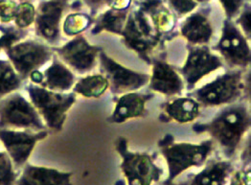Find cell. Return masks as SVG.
<instances>
[{"instance_id":"1","label":"cell","mask_w":251,"mask_h":185,"mask_svg":"<svg viewBox=\"0 0 251 185\" xmlns=\"http://www.w3.org/2000/svg\"><path fill=\"white\" fill-rule=\"evenodd\" d=\"M251 126V111L246 104H231L223 108L211 121L194 124L196 133L208 134L217 144L226 159H231L249 132Z\"/></svg>"},{"instance_id":"2","label":"cell","mask_w":251,"mask_h":185,"mask_svg":"<svg viewBox=\"0 0 251 185\" xmlns=\"http://www.w3.org/2000/svg\"><path fill=\"white\" fill-rule=\"evenodd\" d=\"M159 153L168 166V178L161 185H172L183 172L193 167H201L206 163L214 151V142L209 139L199 144L176 142L171 134H165L157 142Z\"/></svg>"},{"instance_id":"3","label":"cell","mask_w":251,"mask_h":185,"mask_svg":"<svg viewBox=\"0 0 251 185\" xmlns=\"http://www.w3.org/2000/svg\"><path fill=\"white\" fill-rule=\"evenodd\" d=\"M126 47L151 65L157 53L165 50V41L156 33L146 15L137 7L130 9L120 36Z\"/></svg>"},{"instance_id":"4","label":"cell","mask_w":251,"mask_h":185,"mask_svg":"<svg viewBox=\"0 0 251 185\" xmlns=\"http://www.w3.org/2000/svg\"><path fill=\"white\" fill-rule=\"evenodd\" d=\"M244 71L230 69L201 87L190 91V97L204 107L234 104L245 93L250 92L249 77L245 76Z\"/></svg>"},{"instance_id":"5","label":"cell","mask_w":251,"mask_h":185,"mask_svg":"<svg viewBox=\"0 0 251 185\" xmlns=\"http://www.w3.org/2000/svg\"><path fill=\"white\" fill-rule=\"evenodd\" d=\"M25 90L46 129L55 132H62L67 113L77 101V95L74 92L51 91L31 82L26 85Z\"/></svg>"},{"instance_id":"6","label":"cell","mask_w":251,"mask_h":185,"mask_svg":"<svg viewBox=\"0 0 251 185\" xmlns=\"http://www.w3.org/2000/svg\"><path fill=\"white\" fill-rule=\"evenodd\" d=\"M115 150L122 158L120 169L127 185H151L160 181L163 170L155 164L156 154L130 151L128 141L124 136H119L116 139Z\"/></svg>"},{"instance_id":"7","label":"cell","mask_w":251,"mask_h":185,"mask_svg":"<svg viewBox=\"0 0 251 185\" xmlns=\"http://www.w3.org/2000/svg\"><path fill=\"white\" fill-rule=\"evenodd\" d=\"M0 129L33 132L47 130L30 100L18 91L0 99Z\"/></svg>"},{"instance_id":"8","label":"cell","mask_w":251,"mask_h":185,"mask_svg":"<svg viewBox=\"0 0 251 185\" xmlns=\"http://www.w3.org/2000/svg\"><path fill=\"white\" fill-rule=\"evenodd\" d=\"M5 55L25 82L32 72L41 70L51 62L54 51L53 47L41 40L24 39L7 50Z\"/></svg>"},{"instance_id":"9","label":"cell","mask_w":251,"mask_h":185,"mask_svg":"<svg viewBox=\"0 0 251 185\" xmlns=\"http://www.w3.org/2000/svg\"><path fill=\"white\" fill-rule=\"evenodd\" d=\"M249 41L236 23L226 19L221 38L211 50L217 52L224 63H226L231 69L248 70L251 62Z\"/></svg>"},{"instance_id":"10","label":"cell","mask_w":251,"mask_h":185,"mask_svg":"<svg viewBox=\"0 0 251 185\" xmlns=\"http://www.w3.org/2000/svg\"><path fill=\"white\" fill-rule=\"evenodd\" d=\"M101 74L107 79L109 90L114 96L134 92L148 84L150 74L138 72L126 67L115 61L103 49L99 54Z\"/></svg>"},{"instance_id":"11","label":"cell","mask_w":251,"mask_h":185,"mask_svg":"<svg viewBox=\"0 0 251 185\" xmlns=\"http://www.w3.org/2000/svg\"><path fill=\"white\" fill-rule=\"evenodd\" d=\"M187 49L185 62L177 70L184 81L186 89L192 91L204 77L223 68L225 63L218 54L212 52L208 45H188Z\"/></svg>"},{"instance_id":"12","label":"cell","mask_w":251,"mask_h":185,"mask_svg":"<svg viewBox=\"0 0 251 185\" xmlns=\"http://www.w3.org/2000/svg\"><path fill=\"white\" fill-rule=\"evenodd\" d=\"M101 46L93 45L83 34L73 37L62 46L53 47L54 54L73 72L85 74L92 71L97 65Z\"/></svg>"},{"instance_id":"13","label":"cell","mask_w":251,"mask_h":185,"mask_svg":"<svg viewBox=\"0 0 251 185\" xmlns=\"http://www.w3.org/2000/svg\"><path fill=\"white\" fill-rule=\"evenodd\" d=\"M68 0H42L36 8L35 34L51 47L61 40L62 20Z\"/></svg>"},{"instance_id":"14","label":"cell","mask_w":251,"mask_h":185,"mask_svg":"<svg viewBox=\"0 0 251 185\" xmlns=\"http://www.w3.org/2000/svg\"><path fill=\"white\" fill-rule=\"evenodd\" d=\"M48 136V130L33 132L0 129V142L9 155L16 169L27 163L36 145Z\"/></svg>"},{"instance_id":"15","label":"cell","mask_w":251,"mask_h":185,"mask_svg":"<svg viewBox=\"0 0 251 185\" xmlns=\"http://www.w3.org/2000/svg\"><path fill=\"white\" fill-rule=\"evenodd\" d=\"M151 74L149 80V89L166 97H176L181 94L185 83L177 68L164 59L158 57L151 62Z\"/></svg>"},{"instance_id":"16","label":"cell","mask_w":251,"mask_h":185,"mask_svg":"<svg viewBox=\"0 0 251 185\" xmlns=\"http://www.w3.org/2000/svg\"><path fill=\"white\" fill-rule=\"evenodd\" d=\"M153 97V93H139L137 91L115 96L114 109L107 121L110 124H124L131 119L145 116L147 103Z\"/></svg>"},{"instance_id":"17","label":"cell","mask_w":251,"mask_h":185,"mask_svg":"<svg viewBox=\"0 0 251 185\" xmlns=\"http://www.w3.org/2000/svg\"><path fill=\"white\" fill-rule=\"evenodd\" d=\"M137 8L149 18L163 41H170L177 36L174 34L176 18L168 8L164 0H139Z\"/></svg>"},{"instance_id":"18","label":"cell","mask_w":251,"mask_h":185,"mask_svg":"<svg viewBox=\"0 0 251 185\" xmlns=\"http://www.w3.org/2000/svg\"><path fill=\"white\" fill-rule=\"evenodd\" d=\"M235 171L230 159H212L204 164V168L186 181L172 185H226L231 174Z\"/></svg>"},{"instance_id":"19","label":"cell","mask_w":251,"mask_h":185,"mask_svg":"<svg viewBox=\"0 0 251 185\" xmlns=\"http://www.w3.org/2000/svg\"><path fill=\"white\" fill-rule=\"evenodd\" d=\"M72 172H63L55 168L26 164L16 185H73Z\"/></svg>"},{"instance_id":"20","label":"cell","mask_w":251,"mask_h":185,"mask_svg":"<svg viewBox=\"0 0 251 185\" xmlns=\"http://www.w3.org/2000/svg\"><path fill=\"white\" fill-rule=\"evenodd\" d=\"M201 107V105L190 96L176 97L162 105L159 120L163 123H192L199 118Z\"/></svg>"},{"instance_id":"21","label":"cell","mask_w":251,"mask_h":185,"mask_svg":"<svg viewBox=\"0 0 251 185\" xmlns=\"http://www.w3.org/2000/svg\"><path fill=\"white\" fill-rule=\"evenodd\" d=\"M213 34V26L203 12L191 13L179 28V35L192 46L208 45Z\"/></svg>"},{"instance_id":"22","label":"cell","mask_w":251,"mask_h":185,"mask_svg":"<svg viewBox=\"0 0 251 185\" xmlns=\"http://www.w3.org/2000/svg\"><path fill=\"white\" fill-rule=\"evenodd\" d=\"M42 75L41 86L55 92H69L77 81L75 73L55 54L50 64L42 71Z\"/></svg>"},{"instance_id":"23","label":"cell","mask_w":251,"mask_h":185,"mask_svg":"<svg viewBox=\"0 0 251 185\" xmlns=\"http://www.w3.org/2000/svg\"><path fill=\"white\" fill-rule=\"evenodd\" d=\"M129 11L130 9L126 11H119L110 8L106 9L93 22V26L90 31L91 35L95 36L103 32H107L113 35L121 36Z\"/></svg>"},{"instance_id":"24","label":"cell","mask_w":251,"mask_h":185,"mask_svg":"<svg viewBox=\"0 0 251 185\" xmlns=\"http://www.w3.org/2000/svg\"><path fill=\"white\" fill-rule=\"evenodd\" d=\"M108 88L109 83L107 79L100 73L87 75L77 80L72 88V92L87 99H98L105 94Z\"/></svg>"},{"instance_id":"25","label":"cell","mask_w":251,"mask_h":185,"mask_svg":"<svg viewBox=\"0 0 251 185\" xmlns=\"http://www.w3.org/2000/svg\"><path fill=\"white\" fill-rule=\"evenodd\" d=\"M23 82L8 59L0 58V99L18 91Z\"/></svg>"},{"instance_id":"26","label":"cell","mask_w":251,"mask_h":185,"mask_svg":"<svg viewBox=\"0 0 251 185\" xmlns=\"http://www.w3.org/2000/svg\"><path fill=\"white\" fill-rule=\"evenodd\" d=\"M92 24L93 20L90 16L76 12L65 17L62 24V31L66 37L73 38L83 34Z\"/></svg>"},{"instance_id":"27","label":"cell","mask_w":251,"mask_h":185,"mask_svg":"<svg viewBox=\"0 0 251 185\" xmlns=\"http://www.w3.org/2000/svg\"><path fill=\"white\" fill-rule=\"evenodd\" d=\"M27 35V30H21L13 22L0 23V53H5L12 46L26 39Z\"/></svg>"},{"instance_id":"28","label":"cell","mask_w":251,"mask_h":185,"mask_svg":"<svg viewBox=\"0 0 251 185\" xmlns=\"http://www.w3.org/2000/svg\"><path fill=\"white\" fill-rule=\"evenodd\" d=\"M36 19V7L29 1H22L18 4L17 12L13 23L21 30H27L34 25Z\"/></svg>"},{"instance_id":"29","label":"cell","mask_w":251,"mask_h":185,"mask_svg":"<svg viewBox=\"0 0 251 185\" xmlns=\"http://www.w3.org/2000/svg\"><path fill=\"white\" fill-rule=\"evenodd\" d=\"M9 155L0 152V185H16L18 173Z\"/></svg>"},{"instance_id":"30","label":"cell","mask_w":251,"mask_h":185,"mask_svg":"<svg viewBox=\"0 0 251 185\" xmlns=\"http://www.w3.org/2000/svg\"><path fill=\"white\" fill-rule=\"evenodd\" d=\"M164 2L176 19L188 16L199 6L195 0H165Z\"/></svg>"},{"instance_id":"31","label":"cell","mask_w":251,"mask_h":185,"mask_svg":"<svg viewBox=\"0 0 251 185\" xmlns=\"http://www.w3.org/2000/svg\"><path fill=\"white\" fill-rule=\"evenodd\" d=\"M18 4L15 0H3L0 2V23H11L14 21Z\"/></svg>"},{"instance_id":"32","label":"cell","mask_w":251,"mask_h":185,"mask_svg":"<svg viewBox=\"0 0 251 185\" xmlns=\"http://www.w3.org/2000/svg\"><path fill=\"white\" fill-rule=\"evenodd\" d=\"M226 14V19L232 21L245 6V0H219Z\"/></svg>"},{"instance_id":"33","label":"cell","mask_w":251,"mask_h":185,"mask_svg":"<svg viewBox=\"0 0 251 185\" xmlns=\"http://www.w3.org/2000/svg\"><path fill=\"white\" fill-rule=\"evenodd\" d=\"M239 18L236 21V24L240 26V30L243 34L250 40L251 36V6L250 4H245L242 11L238 15Z\"/></svg>"},{"instance_id":"34","label":"cell","mask_w":251,"mask_h":185,"mask_svg":"<svg viewBox=\"0 0 251 185\" xmlns=\"http://www.w3.org/2000/svg\"><path fill=\"white\" fill-rule=\"evenodd\" d=\"M251 166L234 171L229 178V185H251Z\"/></svg>"},{"instance_id":"35","label":"cell","mask_w":251,"mask_h":185,"mask_svg":"<svg viewBox=\"0 0 251 185\" xmlns=\"http://www.w3.org/2000/svg\"><path fill=\"white\" fill-rule=\"evenodd\" d=\"M131 4L132 0H106V7L119 11L131 9Z\"/></svg>"},{"instance_id":"36","label":"cell","mask_w":251,"mask_h":185,"mask_svg":"<svg viewBox=\"0 0 251 185\" xmlns=\"http://www.w3.org/2000/svg\"><path fill=\"white\" fill-rule=\"evenodd\" d=\"M84 4L89 8L91 15H96L106 7V0H83Z\"/></svg>"},{"instance_id":"37","label":"cell","mask_w":251,"mask_h":185,"mask_svg":"<svg viewBox=\"0 0 251 185\" xmlns=\"http://www.w3.org/2000/svg\"><path fill=\"white\" fill-rule=\"evenodd\" d=\"M28 80H29V82H31V83L41 85L42 81H43L42 71H41V70H36V71L32 72V73L29 75Z\"/></svg>"},{"instance_id":"38","label":"cell","mask_w":251,"mask_h":185,"mask_svg":"<svg viewBox=\"0 0 251 185\" xmlns=\"http://www.w3.org/2000/svg\"><path fill=\"white\" fill-rule=\"evenodd\" d=\"M114 185H126V182L124 180H118L115 182Z\"/></svg>"},{"instance_id":"39","label":"cell","mask_w":251,"mask_h":185,"mask_svg":"<svg viewBox=\"0 0 251 185\" xmlns=\"http://www.w3.org/2000/svg\"><path fill=\"white\" fill-rule=\"evenodd\" d=\"M198 4L200 3H206V2H209L210 0H195Z\"/></svg>"},{"instance_id":"40","label":"cell","mask_w":251,"mask_h":185,"mask_svg":"<svg viewBox=\"0 0 251 185\" xmlns=\"http://www.w3.org/2000/svg\"><path fill=\"white\" fill-rule=\"evenodd\" d=\"M1 1H3V0H0V2H1Z\"/></svg>"}]
</instances>
